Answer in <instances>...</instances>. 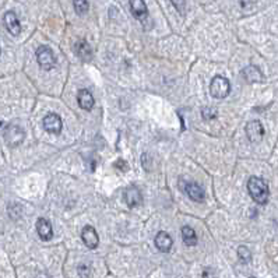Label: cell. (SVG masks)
Returning a JSON list of instances; mask_svg holds the SVG:
<instances>
[{
  "label": "cell",
  "instance_id": "obj_1",
  "mask_svg": "<svg viewBox=\"0 0 278 278\" xmlns=\"http://www.w3.org/2000/svg\"><path fill=\"white\" fill-rule=\"evenodd\" d=\"M248 192H249L250 197L259 204H266L269 202V186L261 178L250 176L249 181H248Z\"/></svg>",
  "mask_w": 278,
  "mask_h": 278
},
{
  "label": "cell",
  "instance_id": "obj_2",
  "mask_svg": "<svg viewBox=\"0 0 278 278\" xmlns=\"http://www.w3.org/2000/svg\"><path fill=\"white\" fill-rule=\"evenodd\" d=\"M210 93L214 98H227L231 93V83L228 78L222 76H215L210 84Z\"/></svg>",
  "mask_w": 278,
  "mask_h": 278
},
{
  "label": "cell",
  "instance_id": "obj_3",
  "mask_svg": "<svg viewBox=\"0 0 278 278\" xmlns=\"http://www.w3.org/2000/svg\"><path fill=\"white\" fill-rule=\"evenodd\" d=\"M37 62L44 70H50L56 65V58L52 52V49L48 46H39L37 49Z\"/></svg>",
  "mask_w": 278,
  "mask_h": 278
},
{
  "label": "cell",
  "instance_id": "obj_4",
  "mask_svg": "<svg viewBox=\"0 0 278 278\" xmlns=\"http://www.w3.org/2000/svg\"><path fill=\"white\" fill-rule=\"evenodd\" d=\"M25 133L24 130L17 125H9L4 130V140L10 147H17L24 141Z\"/></svg>",
  "mask_w": 278,
  "mask_h": 278
},
{
  "label": "cell",
  "instance_id": "obj_5",
  "mask_svg": "<svg viewBox=\"0 0 278 278\" xmlns=\"http://www.w3.org/2000/svg\"><path fill=\"white\" fill-rule=\"evenodd\" d=\"M44 127L50 135H59L63 129V122L56 114H48L44 117Z\"/></svg>",
  "mask_w": 278,
  "mask_h": 278
},
{
  "label": "cell",
  "instance_id": "obj_6",
  "mask_svg": "<svg viewBox=\"0 0 278 278\" xmlns=\"http://www.w3.org/2000/svg\"><path fill=\"white\" fill-rule=\"evenodd\" d=\"M246 136L252 143H260L264 136V127L259 120H252L246 126Z\"/></svg>",
  "mask_w": 278,
  "mask_h": 278
},
{
  "label": "cell",
  "instance_id": "obj_7",
  "mask_svg": "<svg viewBox=\"0 0 278 278\" xmlns=\"http://www.w3.org/2000/svg\"><path fill=\"white\" fill-rule=\"evenodd\" d=\"M125 203L127 204V207L135 208L139 207L143 203V196L141 192L136 187V186H130L125 190Z\"/></svg>",
  "mask_w": 278,
  "mask_h": 278
},
{
  "label": "cell",
  "instance_id": "obj_8",
  "mask_svg": "<svg viewBox=\"0 0 278 278\" xmlns=\"http://www.w3.org/2000/svg\"><path fill=\"white\" fill-rule=\"evenodd\" d=\"M81 239L86 243L87 248L90 249H95L96 246L99 245V238H98V233L96 231L91 227V225H87L81 231Z\"/></svg>",
  "mask_w": 278,
  "mask_h": 278
},
{
  "label": "cell",
  "instance_id": "obj_9",
  "mask_svg": "<svg viewBox=\"0 0 278 278\" xmlns=\"http://www.w3.org/2000/svg\"><path fill=\"white\" fill-rule=\"evenodd\" d=\"M154 242H155L157 249L160 250V252H162V253H168V252L171 250V248H172L173 243L171 235H169L168 232H165V231H160V232L157 233Z\"/></svg>",
  "mask_w": 278,
  "mask_h": 278
},
{
  "label": "cell",
  "instance_id": "obj_10",
  "mask_svg": "<svg viewBox=\"0 0 278 278\" xmlns=\"http://www.w3.org/2000/svg\"><path fill=\"white\" fill-rule=\"evenodd\" d=\"M3 20H4V25H6V28H7L10 34L11 35H19L21 32V24H20L16 13L14 11H7L4 14V19Z\"/></svg>",
  "mask_w": 278,
  "mask_h": 278
},
{
  "label": "cell",
  "instance_id": "obj_11",
  "mask_svg": "<svg viewBox=\"0 0 278 278\" xmlns=\"http://www.w3.org/2000/svg\"><path fill=\"white\" fill-rule=\"evenodd\" d=\"M37 232H38L39 238L42 240H49L53 236V230L52 225L48 220L45 218H39L37 221Z\"/></svg>",
  "mask_w": 278,
  "mask_h": 278
},
{
  "label": "cell",
  "instance_id": "obj_12",
  "mask_svg": "<svg viewBox=\"0 0 278 278\" xmlns=\"http://www.w3.org/2000/svg\"><path fill=\"white\" fill-rule=\"evenodd\" d=\"M186 194L189 196V199L193 202L202 203L204 200V190L197 185V183L190 182L186 185V189H185Z\"/></svg>",
  "mask_w": 278,
  "mask_h": 278
},
{
  "label": "cell",
  "instance_id": "obj_13",
  "mask_svg": "<svg viewBox=\"0 0 278 278\" xmlns=\"http://www.w3.org/2000/svg\"><path fill=\"white\" fill-rule=\"evenodd\" d=\"M130 9L136 19L140 21H144V17L148 16V10H147V4L144 0H130Z\"/></svg>",
  "mask_w": 278,
  "mask_h": 278
},
{
  "label": "cell",
  "instance_id": "obj_14",
  "mask_svg": "<svg viewBox=\"0 0 278 278\" xmlns=\"http://www.w3.org/2000/svg\"><path fill=\"white\" fill-rule=\"evenodd\" d=\"M77 101H78L80 108L84 111H91L94 106V96L88 90H80L78 95H77Z\"/></svg>",
  "mask_w": 278,
  "mask_h": 278
},
{
  "label": "cell",
  "instance_id": "obj_15",
  "mask_svg": "<svg viewBox=\"0 0 278 278\" xmlns=\"http://www.w3.org/2000/svg\"><path fill=\"white\" fill-rule=\"evenodd\" d=\"M242 76H243V78H245L246 81H249V83H260V81L264 80L263 73H261L259 68H256V66H248V68L243 69V70H242Z\"/></svg>",
  "mask_w": 278,
  "mask_h": 278
},
{
  "label": "cell",
  "instance_id": "obj_16",
  "mask_svg": "<svg viewBox=\"0 0 278 278\" xmlns=\"http://www.w3.org/2000/svg\"><path fill=\"white\" fill-rule=\"evenodd\" d=\"M74 52H76L77 56H78L80 59H83V60H90L91 56H93L91 46L88 45V42L84 41V39L77 41L76 45H74Z\"/></svg>",
  "mask_w": 278,
  "mask_h": 278
},
{
  "label": "cell",
  "instance_id": "obj_17",
  "mask_svg": "<svg viewBox=\"0 0 278 278\" xmlns=\"http://www.w3.org/2000/svg\"><path fill=\"white\" fill-rule=\"evenodd\" d=\"M182 239L183 242H185V245H187V246H196V245H197L196 231L193 230L192 227L185 225L182 228Z\"/></svg>",
  "mask_w": 278,
  "mask_h": 278
},
{
  "label": "cell",
  "instance_id": "obj_18",
  "mask_svg": "<svg viewBox=\"0 0 278 278\" xmlns=\"http://www.w3.org/2000/svg\"><path fill=\"white\" fill-rule=\"evenodd\" d=\"M73 6L77 14H86L90 9V4L87 0H73Z\"/></svg>",
  "mask_w": 278,
  "mask_h": 278
},
{
  "label": "cell",
  "instance_id": "obj_19",
  "mask_svg": "<svg viewBox=\"0 0 278 278\" xmlns=\"http://www.w3.org/2000/svg\"><path fill=\"white\" fill-rule=\"evenodd\" d=\"M238 257H239L242 263L248 264V263H250V260H252V253H250V250L246 246H239L238 248Z\"/></svg>",
  "mask_w": 278,
  "mask_h": 278
},
{
  "label": "cell",
  "instance_id": "obj_20",
  "mask_svg": "<svg viewBox=\"0 0 278 278\" xmlns=\"http://www.w3.org/2000/svg\"><path fill=\"white\" fill-rule=\"evenodd\" d=\"M78 274H80V277L81 278L91 277V269H90V266H87V264H80V266H78Z\"/></svg>",
  "mask_w": 278,
  "mask_h": 278
},
{
  "label": "cell",
  "instance_id": "obj_21",
  "mask_svg": "<svg viewBox=\"0 0 278 278\" xmlns=\"http://www.w3.org/2000/svg\"><path fill=\"white\" fill-rule=\"evenodd\" d=\"M175 9L178 10L181 14H185V10H186V0H171Z\"/></svg>",
  "mask_w": 278,
  "mask_h": 278
},
{
  "label": "cell",
  "instance_id": "obj_22",
  "mask_svg": "<svg viewBox=\"0 0 278 278\" xmlns=\"http://www.w3.org/2000/svg\"><path fill=\"white\" fill-rule=\"evenodd\" d=\"M202 114L203 117H204L206 120H211V119L215 117V109H212V108H203Z\"/></svg>",
  "mask_w": 278,
  "mask_h": 278
},
{
  "label": "cell",
  "instance_id": "obj_23",
  "mask_svg": "<svg viewBox=\"0 0 278 278\" xmlns=\"http://www.w3.org/2000/svg\"><path fill=\"white\" fill-rule=\"evenodd\" d=\"M203 278H217V274H215V271L210 267H206V269L203 270Z\"/></svg>",
  "mask_w": 278,
  "mask_h": 278
},
{
  "label": "cell",
  "instance_id": "obj_24",
  "mask_svg": "<svg viewBox=\"0 0 278 278\" xmlns=\"http://www.w3.org/2000/svg\"><path fill=\"white\" fill-rule=\"evenodd\" d=\"M115 166H122V171H127L126 168H127V163L125 161H122V160H119L117 162L115 163Z\"/></svg>",
  "mask_w": 278,
  "mask_h": 278
}]
</instances>
